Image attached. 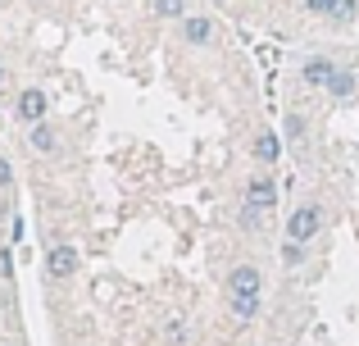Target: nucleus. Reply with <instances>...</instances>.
I'll use <instances>...</instances> for the list:
<instances>
[{"label":"nucleus","instance_id":"nucleus-1","mask_svg":"<svg viewBox=\"0 0 359 346\" xmlns=\"http://www.w3.org/2000/svg\"><path fill=\"white\" fill-rule=\"evenodd\" d=\"M259 287H264V278H259V269H255V265H237L228 278H223V292H228V310L237 314L241 324H250L255 314H259Z\"/></svg>","mask_w":359,"mask_h":346},{"label":"nucleus","instance_id":"nucleus-2","mask_svg":"<svg viewBox=\"0 0 359 346\" xmlns=\"http://www.w3.org/2000/svg\"><path fill=\"white\" fill-rule=\"evenodd\" d=\"M318 228H323V205H300L287 219V241H300V246H305L309 237H318Z\"/></svg>","mask_w":359,"mask_h":346},{"label":"nucleus","instance_id":"nucleus-3","mask_svg":"<svg viewBox=\"0 0 359 346\" xmlns=\"http://www.w3.org/2000/svg\"><path fill=\"white\" fill-rule=\"evenodd\" d=\"M46 274L55 278V283H64V278L78 274V251L69 246V241H60V246L46 251Z\"/></svg>","mask_w":359,"mask_h":346},{"label":"nucleus","instance_id":"nucleus-4","mask_svg":"<svg viewBox=\"0 0 359 346\" xmlns=\"http://www.w3.org/2000/svg\"><path fill=\"white\" fill-rule=\"evenodd\" d=\"M245 201L250 205H259L264 214L278 205V182H273V173H255L250 178V187H245Z\"/></svg>","mask_w":359,"mask_h":346},{"label":"nucleus","instance_id":"nucleus-5","mask_svg":"<svg viewBox=\"0 0 359 346\" xmlns=\"http://www.w3.org/2000/svg\"><path fill=\"white\" fill-rule=\"evenodd\" d=\"M18 119L23 124H46V91H36V87L18 91Z\"/></svg>","mask_w":359,"mask_h":346},{"label":"nucleus","instance_id":"nucleus-6","mask_svg":"<svg viewBox=\"0 0 359 346\" xmlns=\"http://www.w3.org/2000/svg\"><path fill=\"white\" fill-rule=\"evenodd\" d=\"M214 32H219V27H214V18H205V14H187V18H182V36H187L191 46H210Z\"/></svg>","mask_w":359,"mask_h":346},{"label":"nucleus","instance_id":"nucleus-7","mask_svg":"<svg viewBox=\"0 0 359 346\" xmlns=\"http://www.w3.org/2000/svg\"><path fill=\"white\" fill-rule=\"evenodd\" d=\"M27 146H32L36 155H55L60 137H55V128H50V124H32V133H27Z\"/></svg>","mask_w":359,"mask_h":346},{"label":"nucleus","instance_id":"nucleus-8","mask_svg":"<svg viewBox=\"0 0 359 346\" xmlns=\"http://www.w3.org/2000/svg\"><path fill=\"white\" fill-rule=\"evenodd\" d=\"M332 73H337V64L323 60V55H314V60L305 64V82H309V87H327V82H332Z\"/></svg>","mask_w":359,"mask_h":346},{"label":"nucleus","instance_id":"nucleus-9","mask_svg":"<svg viewBox=\"0 0 359 346\" xmlns=\"http://www.w3.org/2000/svg\"><path fill=\"white\" fill-rule=\"evenodd\" d=\"M327 96H332V100H351L355 96V73L351 69H337L332 82H327Z\"/></svg>","mask_w":359,"mask_h":346},{"label":"nucleus","instance_id":"nucleus-10","mask_svg":"<svg viewBox=\"0 0 359 346\" xmlns=\"http://www.w3.org/2000/svg\"><path fill=\"white\" fill-rule=\"evenodd\" d=\"M278 155H282V142L273 133H259V137H255V160H259V164H273Z\"/></svg>","mask_w":359,"mask_h":346},{"label":"nucleus","instance_id":"nucleus-11","mask_svg":"<svg viewBox=\"0 0 359 346\" xmlns=\"http://www.w3.org/2000/svg\"><path fill=\"white\" fill-rule=\"evenodd\" d=\"M287 142L291 146H305L309 142V119L305 114H287Z\"/></svg>","mask_w":359,"mask_h":346},{"label":"nucleus","instance_id":"nucleus-12","mask_svg":"<svg viewBox=\"0 0 359 346\" xmlns=\"http://www.w3.org/2000/svg\"><path fill=\"white\" fill-rule=\"evenodd\" d=\"M355 14H359V0H337V5H332V14H327V18H332V23H355Z\"/></svg>","mask_w":359,"mask_h":346},{"label":"nucleus","instance_id":"nucleus-13","mask_svg":"<svg viewBox=\"0 0 359 346\" xmlns=\"http://www.w3.org/2000/svg\"><path fill=\"white\" fill-rule=\"evenodd\" d=\"M159 18H187V0H155Z\"/></svg>","mask_w":359,"mask_h":346},{"label":"nucleus","instance_id":"nucleus-14","mask_svg":"<svg viewBox=\"0 0 359 346\" xmlns=\"http://www.w3.org/2000/svg\"><path fill=\"white\" fill-rule=\"evenodd\" d=\"M241 223H245V228H259V223H264V210L245 201V205H241Z\"/></svg>","mask_w":359,"mask_h":346},{"label":"nucleus","instance_id":"nucleus-15","mask_svg":"<svg viewBox=\"0 0 359 346\" xmlns=\"http://www.w3.org/2000/svg\"><path fill=\"white\" fill-rule=\"evenodd\" d=\"M282 260H287V265H305V246H300V241H287Z\"/></svg>","mask_w":359,"mask_h":346},{"label":"nucleus","instance_id":"nucleus-16","mask_svg":"<svg viewBox=\"0 0 359 346\" xmlns=\"http://www.w3.org/2000/svg\"><path fill=\"white\" fill-rule=\"evenodd\" d=\"M332 5H337V0H305V9H309V14H332Z\"/></svg>","mask_w":359,"mask_h":346},{"label":"nucleus","instance_id":"nucleus-17","mask_svg":"<svg viewBox=\"0 0 359 346\" xmlns=\"http://www.w3.org/2000/svg\"><path fill=\"white\" fill-rule=\"evenodd\" d=\"M9 178H14V164H9L5 155H0V187H9Z\"/></svg>","mask_w":359,"mask_h":346},{"label":"nucleus","instance_id":"nucleus-18","mask_svg":"<svg viewBox=\"0 0 359 346\" xmlns=\"http://www.w3.org/2000/svg\"><path fill=\"white\" fill-rule=\"evenodd\" d=\"M0 274H5V278L14 274V255H9V251H0Z\"/></svg>","mask_w":359,"mask_h":346},{"label":"nucleus","instance_id":"nucleus-19","mask_svg":"<svg viewBox=\"0 0 359 346\" xmlns=\"http://www.w3.org/2000/svg\"><path fill=\"white\" fill-rule=\"evenodd\" d=\"M0 82H5V60H0Z\"/></svg>","mask_w":359,"mask_h":346}]
</instances>
